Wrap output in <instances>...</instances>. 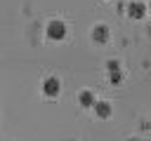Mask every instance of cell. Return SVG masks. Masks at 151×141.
Instances as JSON below:
<instances>
[{"mask_svg":"<svg viewBox=\"0 0 151 141\" xmlns=\"http://www.w3.org/2000/svg\"><path fill=\"white\" fill-rule=\"evenodd\" d=\"M109 38H111V31H109L106 24H94L92 26V40L94 42L104 45V42H109Z\"/></svg>","mask_w":151,"mask_h":141,"instance_id":"obj_4","label":"cell"},{"mask_svg":"<svg viewBox=\"0 0 151 141\" xmlns=\"http://www.w3.org/2000/svg\"><path fill=\"white\" fill-rule=\"evenodd\" d=\"M127 16L130 19H134V21H139V19H144L146 16V12H149V5L146 2H142V0H132V2H127Z\"/></svg>","mask_w":151,"mask_h":141,"instance_id":"obj_2","label":"cell"},{"mask_svg":"<svg viewBox=\"0 0 151 141\" xmlns=\"http://www.w3.org/2000/svg\"><path fill=\"white\" fill-rule=\"evenodd\" d=\"M149 12H151V2H149Z\"/></svg>","mask_w":151,"mask_h":141,"instance_id":"obj_9","label":"cell"},{"mask_svg":"<svg viewBox=\"0 0 151 141\" xmlns=\"http://www.w3.org/2000/svg\"><path fill=\"white\" fill-rule=\"evenodd\" d=\"M45 33H47V38L50 40H64L66 38V33H68V28H66V24L61 21V19H50L47 21V26H45Z\"/></svg>","mask_w":151,"mask_h":141,"instance_id":"obj_1","label":"cell"},{"mask_svg":"<svg viewBox=\"0 0 151 141\" xmlns=\"http://www.w3.org/2000/svg\"><path fill=\"white\" fill-rule=\"evenodd\" d=\"M120 80H123V73H109V82L111 85H120Z\"/></svg>","mask_w":151,"mask_h":141,"instance_id":"obj_8","label":"cell"},{"mask_svg":"<svg viewBox=\"0 0 151 141\" xmlns=\"http://www.w3.org/2000/svg\"><path fill=\"white\" fill-rule=\"evenodd\" d=\"M106 70H109V73H123V70H120V61H118V59H109V61H106Z\"/></svg>","mask_w":151,"mask_h":141,"instance_id":"obj_7","label":"cell"},{"mask_svg":"<svg viewBox=\"0 0 151 141\" xmlns=\"http://www.w3.org/2000/svg\"><path fill=\"white\" fill-rule=\"evenodd\" d=\"M78 103H80L83 108H94V103H97L94 92H92V89H80V92H78Z\"/></svg>","mask_w":151,"mask_h":141,"instance_id":"obj_5","label":"cell"},{"mask_svg":"<svg viewBox=\"0 0 151 141\" xmlns=\"http://www.w3.org/2000/svg\"><path fill=\"white\" fill-rule=\"evenodd\" d=\"M94 113H97V118H111V113H113V108H111V101H97L94 103Z\"/></svg>","mask_w":151,"mask_h":141,"instance_id":"obj_6","label":"cell"},{"mask_svg":"<svg viewBox=\"0 0 151 141\" xmlns=\"http://www.w3.org/2000/svg\"><path fill=\"white\" fill-rule=\"evenodd\" d=\"M59 92H61V80L57 75H47L42 80V94L54 99V96H59Z\"/></svg>","mask_w":151,"mask_h":141,"instance_id":"obj_3","label":"cell"}]
</instances>
